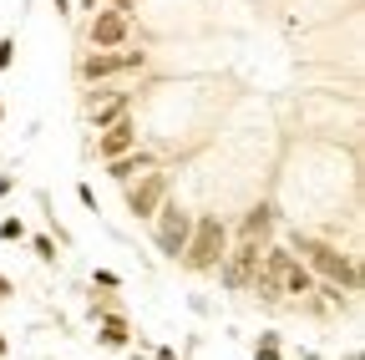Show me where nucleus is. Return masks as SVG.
<instances>
[{
    "instance_id": "1",
    "label": "nucleus",
    "mask_w": 365,
    "mask_h": 360,
    "mask_svg": "<svg viewBox=\"0 0 365 360\" xmlns=\"http://www.w3.org/2000/svg\"><path fill=\"white\" fill-rule=\"evenodd\" d=\"M294 254H304L299 264L309 269L314 279H325V284H335V289H345V294H360V264H355V254H345L340 244L294 234Z\"/></svg>"
},
{
    "instance_id": "2",
    "label": "nucleus",
    "mask_w": 365,
    "mask_h": 360,
    "mask_svg": "<svg viewBox=\"0 0 365 360\" xmlns=\"http://www.w3.org/2000/svg\"><path fill=\"white\" fill-rule=\"evenodd\" d=\"M228 223L218 213H193V239L182 249V269H193V274H213V269L228 259Z\"/></svg>"
},
{
    "instance_id": "3",
    "label": "nucleus",
    "mask_w": 365,
    "mask_h": 360,
    "mask_svg": "<svg viewBox=\"0 0 365 360\" xmlns=\"http://www.w3.org/2000/svg\"><path fill=\"white\" fill-rule=\"evenodd\" d=\"M188 239H193V213L182 208L178 198H168V203L153 213V244H158V254H163V259H182Z\"/></svg>"
},
{
    "instance_id": "4",
    "label": "nucleus",
    "mask_w": 365,
    "mask_h": 360,
    "mask_svg": "<svg viewBox=\"0 0 365 360\" xmlns=\"http://www.w3.org/2000/svg\"><path fill=\"white\" fill-rule=\"evenodd\" d=\"M168 198H173V173L168 168H153V173H143V178H132V183H127V213L143 218V223H153V213Z\"/></svg>"
},
{
    "instance_id": "5",
    "label": "nucleus",
    "mask_w": 365,
    "mask_h": 360,
    "mask_svg": "<svg viewBox=\"0 0 365 360\" xmlns=\"http://www.w3.org/2000/svg\"><path fill=\"white\" fill-rule=\"evenodd\" d=\"M143 66H148V51H86L76 71H81L86 86H102L122 71H143Z\"/></svg>"
},
{
    "instance_id": "6",
    "label": "nucleus",
    "mask_w": 365,
    "mask_h": 360,
    "mask_svg": "<svg viewBox=\"0 0 365 360\" xmlns=\"http://www.w3.org/2000/svg\"><path fill=\"white\" fill-rule=\"evenodd\" d=\"M132 41V21L127 16H117V11H97L91 16V26H86V46L91 51H122Z\"/></svg>"
},
{
    "instance_id": "7",
    "label": "nucleus",
    "mask_w": 365,
    "mask_h": 360,
    "mask_svg": "<svg viewBox=\"0 0 365 360\" xmlns=\"http://www.w3.org/2000/svg\"><path fill=\"white\" fill-rule=\"evenodd\" d=\"M122 117H132V92H107V86H102V92L86 97V122L97 132L112 127V122H122Z\"/></svg>"
},
{
    "instance_id": "8",
    "label": "nucleus",
    "mask_w": 365,
    "mask_h": 360,
    "mask_svg": "<svg viewBox=\"0 0 365 360\" xmlns=\"http://www.w3.org/2000/svg\"><path fill=\"white\" fill-rule=\"evenodd\" d=\"M132 148H143L132 117H122V122H112V127L97 132V158H102V163H112V158H122V153H132Z\"/></svg>"
},
{
    "instance_id": "9",
    "label": "nucleus",
    "mask_w": 365,
    "mask_h": 360,
    "mask_svg": "<svg viewBox=\"0 0 365 360\" xmlns=\"http://www.w3.org/2000/svg\"><path fill=\"white\" fill-rule=\"evenodd\" d=\"M158 168V153H148V148H132V153H122V158H112L107 163V178L112 183H132V178H143V173H153Z\"/></svg>"
},
{
    "instance_id": "10",
    "label": "nucleus",
    "mask_w": 365,
    "mask_h": 360,
    "mask_svg": "<svg viewBox=\"0 0 365 360\" xmlns=\"http://www.w3.org/2000/svg\"><path fill=\"white\" fill-rule=\"evenodd\" d=\"M274 223H279V208L274 203H254L244 218H239V239H254V244H269Z\"/></svg>"
},
{
    "instance_id": "11",
    "label": "nucleus",
    "mask_w": 365,
    "mask_h": 360,
    "mask_svg": "<svg viewBox=\"0 0 365 360\" xmlns=\"http://www.w3.org/2000/svg\"><path fill=\"white\" fill-rule=\"evenodd\" d=\"M314 284H319V279H314L309 269L294 259V264L284 269V279H279V294H299V299H309V294H314Z\"/></svg>"
},
{
    "instance_id": "12",
    "label": "nucleus",
    "mask_w": 365,
    "mask_h": 360,
    "mask_svg": "<svg viewBox=\"0 0 365 360\" xmlns=\"http://www.w3.org/2000/svg\"><path fill=\"white\" fill-rule=\"evenodd\" d=\"M97 340H102L107 350H122V345L132 340V330H127L122 314H107V320H97Z\"/></svg>"
},
{
    "instance_id": "13",
    "label": "nucleus",
    "mask_w": 365,
    "mask_h": 360,
    "mask_svg": "<svg viewBox=\"0 0 365 360\" xmlns=\"http://www.w3.org/2000/svg\"><path fill=\"white\" fill-rule=\"evenodd\" d=\"M254 360H284V355H279V340H274V335H259V345H254Z\"/></svg>"
},
{
    "instance_id": "14",
    "label": "nucleus",
    "mask_w": 365,
    "mask_h": 360,
    "mask_svg": "<svg viewBox=\"0 0 365 360\" xmlns=\"http://www.w3.org/2000/svg\"><path fill=\"white\" fill-rule=\"evenodd\" d=\"M0 239H6V244H21V239H26V223H21V218H0Z\"/></svg>"
},
{
    "instance_id": "15",
    "label": "nucleus",
    "mask_w": 365,
    "mask_h": 360,
    "mask_svg": "<svg viewBox=\"0 0 365 360\" xmlns=\"http://www.w3.org/2000/svg\"><path fill=\"white\" fill-rule=\"evenodd\" d=\"M31 249H36V259H46V264L56 259V239H51V234H36V239H31Z\"/></svg>"
},
{
    "instance_id": "16",
    "label": "nucleus",
    "mask_w": 365,
    "mask_h": 360,
    "mask_svg": "<svg viewBox=\"0 0 365 360\" xmlns=\"http://www.w3.org/2000/svg\"><path fill=\"white\" fill-rule=\"evenodd\" d=\"M11 61H16V41L6 36V41H0V71H11Z\"/></svg>"
},
{
    "instance_id": "17",
    "label": "nucleus",
    "mask_w": 365,
    "mask_h": 360,
    "mask_svg": "<svg viewBox=\"0 0 365 360\" xmlns=\"http://www.w3.org/2000/svg\"><path fill=\"white\" fill-rule=\"evenodd\" d=\"M91 284H102V289H117V284H122V279H117V274H112V269H97V274H91Z\"/></svg>"
},
{
    "instance_id": "18",
    "label": "nucleus",
    "mask_w": 365,
    "mask_h": 360,
    "mask_svg": "<svg viewBox=\"0 0 365 360\" xmlns=\"http://www.w3.org/2000/svg\"><path fill=\"white\" fill-rule=\"evenodd\" d=\"M76 198H81V208L97 213V193H91V183H76Z\"/></svg>"
},
{
    "instance_id": "19",
    "label": "nucleus",
    "mask_w": 365,
    "mask_h": 360,
    "mask_svg": "<svg viewBox=\"0 0 365 360\" xmlns=\"http://www.w3.org/2000/svg\"><path fill=\"white\" fill-rule=\"evenodd\" d=\"M11 188H16V178H11V173H0V198H6Z\"/></svg>"
},
{
    "instance_id": "20",
    "label": "nucleus",
    "mask_w": 365,
    "mask_h": 360,
    "mask_svg": "<svg viewBox=\"0 0 365 360\" xmlns=\"http://www.w3.org/2000/svg\"><path fill=\"white\" fill-rule=\"evenodd\" d=\"M11 294H16V284H11L6 274H0V299H11Z\"/></svg>"
},
{
    "instance_id": "21",
    "label": "nucleus",
    "mask_w": 365,
    "mask_h": 360,
    "mask_svg": "<svg viewBox=\"0 0 365 360\" xmlns=\"http://www.w3.org/2000/svg\"><path fill=\"white\" fill-rule=\"evenodd\" d=\"M56 11H61V16H71V0H56Z\"/></svg>"
},
{
    "instance_id": "22",
    "label": "nucleus",
    "mask_w": 365,
    "mask_h": 360,
    "mask_svg": "<svg viewBox=\"0 0 365 360\" xmlns=\"http://www.w3.org/2000/svg\"><path fill=\"white\" fill-rule=\"evenodd\" d=\"M0 355H6V335H0Z\"/></svg>"
},
{
    "instance_id": "23",
    "label": "nucleus",
    "mask_w": 365,
    "mask_h": 360,
    "mask_svg": "<svg viewBox=\"0 0 365 360\" xmlns=\"http://www.w3.org/2000/svg\"><path fill=\"white\" fill-rule=\"evenodd\" d=\"M0 122H6V107H0Z\"/></svg>"
}]
</instances>
